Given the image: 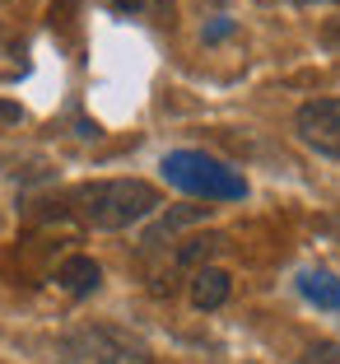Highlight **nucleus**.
Returning <instances> with one entry per match:
<instances>
[{
	"instance_id": "obj_7",
	"label": "nucleus",
	"mask_w": 340,
	"mask_h": 364,
	"mask_svg": "<svg viewBox=\"0 0 340 364\" xmlns=\"http://www.w3.org/2000/svg\"><path fill=\"white\" fill-rule=\"evenodd\" d=\"M56 280H61L70 294H94L98 280H103V271H98V262H94V257H70V262H61Z\"/></svg>"
},
{
	"instance_id": "obj_9",
	"label": "nucleus",
	"mask_w": 340,
	"mask_h": 364,
	"mask_svg": "<svg viewBox=\"0 0 340 364\" xmlns=\"http://www.w3.org/2000/svg\"><path fill=\"white\" fill-rule=\"evenodd\" d=\"M322 43H327L331 52H340V14H331V19L322 23Z\"/></svg>"
},
{
	"instance_id": "obj_1",
	"label": "nucleus",
	"mask_w": 340,
	"mask_h": 364,
	"mask_svg": "<svg viewBox=\"0 0 340 364\" xmlns=\"http://www.w3.org/2000/svg\"><path fill=\"white\" fill-rule=\"evenodd\" d=\"M75 215L94 229H126L136 220L159 210V192L140 178H103V182H84L70 192Z\"/></svg>"
},
{
	"instance_id": "obj_4",
	"label": "nucleus",
	"mask_w": 340,
	"mask_h": 364,
	"mask_svg": "<svg viewBox=\"0 0 340 364\" xmlns=\"http://www.w3.org/2000/svg\"><path fill=\"white\" fill-rule=\"evenodd\" d=\"M294 127H298V136H303V145H312L317 154L340 159V98H312V103H303Z\"/></svg>"
},
{
	"instance_id": "obj_10",
	"label": "nucleus",
	"mask_w": 340,
	"mask_h": 364,
	"mask_svg": "<svg viewBox=\"0 0 340 364\" xmlns=\"http://www.w3.org/2000/svg\"><path fill=\"white\" fill-rule=\"evenodd\" d=\"M145 0H117V10H140Z\"/></svg>"
},
{
	"instance_id": "obj_11",
	"label": "nucleus",
	"mask_w": 340,
	"mask_h": 364,
	"mask_svg": "<svg viewBox=\"0 0 340 364\" xmlns=\"http://www.w3.org/2000/svg\"><path fill=\"white\" fill-rule=\"evenodd\" d=\"M303 5H317V0H303Z\"/></svg>"
},
{
	"instance_id": "obj_8",
	"label": "nucleus",
	"mask_w": 340,
	"mask_h": 364,
	"mask_svg": "<svg viewBox=\"0 0 340 364\" xmlns=\"http://www.w3.org/2000/svg\"><path fill=\"white\" fill-rule=\"evenodd\" d=\"M303 364H340V341H312L303 350Z\"/></svg>"
},
{
	"instance_id": "obj_5",
	"label": "nucleus",
	"mask_w": 340,
	"mask_h": 364,
	"mask_svg": "<svg viewBox=\"0 0 340 364\" xmlns=\"http://www.w3.org/2000/svg\"><path fill=\"white\" fill-rule=\"evenodd\" d=\"M298 294L327 313H340V276L336 271H322V267L298 271Z\"/></svg>"
},
{
	"instance_id": "obj_2",
	"label": "nucleus",
	"mask_w": 340,
	"mask_h": 364,
	"mask_svg": "<svg viewBox=\"0 0 340 364\" xmlns=\"http://www.w3.org/2000/svg\"><path fill=\"white\" fill-rule=\"evenodd\" d=\"M56 350L65 364H154L145 341L112 327V322H79V327L61 332Z\"/></svg>"
},
{
	"instance_id": "obj_3",
	"label": "nucleus",
	"mask_w": 340,
	"mask_h": 364,
	"mask_svg": "<svg viewBox=\"0 0 340 364\" xmlns=\"http://www.w3.org/2000/svg\"><path fill=\"white\" fill-rule=\"evenodd\" d=\"M163 178L182 187L187 196H205V201H243L247 182L238 178L229 164H219L205 150H172L163 154Z\"/></svg>"
},
{
	"instance_id": "obj_6",
	"label": "nucleus",
	"mask_w": 340,
	"mask_h": 364,
	"mask_svg": "<svg viewBox=\"0 0 340 364\" xmlns=\"http://www.w3.org/2000/svg\"><path fill=\"white\" fill-rule=\"evenodd\" d=\"M229 289H234L229 271H219V267H201V271L192 276V304H196V309H219V304L229 299Z\"/></svg>"
}]
</instances>
